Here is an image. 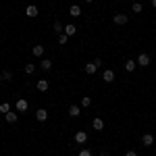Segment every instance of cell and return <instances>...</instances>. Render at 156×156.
Here are the masks:
<instances>
[{"mask_svg": "<svg viewBox=\"0 0 156 156\" xmlns=\"http://www.w3.org/2000/svg\"><path fill=\"white\" fill-rule=\"evenodd\" d=\"M34 71H36V65H34V62H27V65H25V73H27V75H31Z\"/></svg>", "mask_w": 156, "mask_h": 156, "instance_id": "22", "label": "cell"}, {"mask_svg": "<svg viewBox=\"0 0 156 156\" xmlns=\"http://www.w3.org/2000/svg\"><path fill=\"white\" fill-rule=\"evenodd\" d=\"M75 142H77V144H85V142H87V133L85 131H77L75 133Z\"/></svg>", "mask_w": 156, "mask_h": 156, "instance_id": "9", "label": "cell"}, {"mask_svg": "<svg viewBox=\"0 0 156 156\" xmlns=\"http://www.w3.org/2000/svg\"><path fill=\"white\" fill-rule=\"evenodd\" d=\"M2 79L11 81V79H12V71H4V73H2Z\"/></svg>", "mask_w": 156, "mask_h": 156, "instance_id": "25", "label": "cell"}, {"mask_svg": "<svg viewBox=\"0 0 156 156\" xmlns=\"http://www.w3.org/2000/svg\"><path fill=\"white\" fill-rule=\"evenodd\" d=\"M31 54H34V56H42V54H44V46H34V48H31Z\"/></svg>", "mask_w": 156, "mask_h": 156, "instance_id": "19", "label": "cell"}, {"mask_svg": "<svg viewBox=\"0 0 156 156\" xmlns=\"http://www.w3.org/2000/svg\"><path fill=\"white\" fill-rule=\"evenodd\" d=\"M102 79H104L106 83H112V81H115V71H112V69H106V71L102 73Z\"/></svg>", "mask_w": 156, "mask_h": 156, "instance_id": "6", "label": "cell"}, {"mask_svg": "<svg viewBox=\"0 0 156 156\" xmlns=\"http://www.w3.org/2000/svg\"><path fill=\"white\" fill-rule=\"evenodd\" d=\"M67 40H69V37L65 36V34H60V36H58V44H60V46H65V44H67Z\"/></svg>", "mask_w": 156, "mask_h": 156, "instance_id": "24", "label": "cell"}, {"mask_svg": "<svg viewBox=\"0 0 156 156\" xmlns=\"http://www.w3.org/2000/svg\"><path fill=\"white\" fill-rule=\"evenodd\" d=\"M131 11H133V12H137V15H140V12L144 11V6H142V2H133V4H131Z\"/></svg>", "mask_w": 156, "mask_h": 156, "instance_id": "20", "label": "cell"}, {"mask_svg": "<svg viewBox=\"0 0 156 156\" xmlns=\"http://www.w3.org/2000/svg\"><path fill=\"white\" fill-rule=\"evenodd\" d=\"M85 73H87V75H94V73L98 71V67H96V62H94V60H92V62H85Z\"/></svg>", "mask_w": 156, "mask_h": 156, "instance_id": "8", "label": "cell"}, {"mask_svg": "<svg viewBox=\"0 0 156 156\" xmlns=\"http://www.w3.org/2000/svg\"><path fill=\"white\" fill-rule=\"evenodd\" d=\"M36 119L40 121V123H44V121L48 119V110H46V108H37L36 110Z\"/></svg>", "mask_w": 156, "mask_h": 156, "instance_id": "4", "label": "cell"}, {"mask_svg": "<svg viewBox=\"0 0 156 156\" xmlns=\"http://www.w3.org/2000/svg\"><path fill=\"white\" fill-rule=\"evenodd\" d=\"M135 62H137L140 67H148V65H150V56H148L146 52H142V54L137 56V60H135Z\"/></svg>", "mask_w": 156, "mask_h": 156, "instance_id": "3", "label": "cell"}, {"mask_svg": "<svg viewBox=\"0 0 156 156\" xmlns=\"http://www.w3.org/2000/svg\"><path fill=\"white\" fill-rule=\"evenodd\" d=\"M25 15H27L29 19H34V17H37V15H40V11H37L36 4H29V6L25 9Z\"/></svg>", "mask_w": 156, "mask_h": 156, "instance_id": "2", "label": "cell"}, {"mask_svg": "<svg viewBox=\"0 0 156 156\" xmlns=\"http://www.w3.org/2000/svg\"><path fill=\"white\" fill-rule=\"evenodd\" d=\"M154 144V135L152 133H146L144 137H142V146H152Z\"/></svg>", "mask_w": 156, "mask_h": 156, "instance_id": "11", "label": "cell"}, {"mask_svg": "<svg viewBox=\"0 0 156 156\" xmlns=\"http://www.w3.org/2000/svg\"><path fill=\"white\" fill-rule=\"evenodd\" d=\"M150 4H152V9H156V0H150Z\"/></svg>", "mask_w": 156, "mask_h": 156, "instance_id": "28", "label": "cell"}, {"mask_svg": "<svg viewBox=\"0 0 156 156\" xmlns=\"http://www.w3.org/2000/svg\"><path fill=\"white\" fill-rule=\"evenodd\" d=\"M69 15H71V17H81V6H79V4H71Z\"/></svg>", "mask_w": 156, "mask_h": 156, "instance_id": "10", "label": "cell"}, {"mask_svg": "<svg viewBox=\"0 0 156 156\" xmlns=\"http://www.w3.org/2000/svg\"><path fill=\"white\" fill-rule=\"evenodd\" d=\"M83 2H85V4H92V2H94V0H83Z\"/></svg>", "mask_w": 156, "mask_h": 156, "instance_id": "29", "label": "cell"}, {"mask_svg": "<svg viewBox=\"0 0 156 156\" xmlns=\"http://www.w3.org/2000/svg\"><path fill=\"white\" fill-rule=\"evenodd\" d=\"M54 31H56L58 36H60V34H65V25L60 23V21H54Z\"/></svg>", "mask_w": 156, "mask_h": 156, "instance_id": "18", "label": "cell"}, {"mask_svg": "<svg viewBox=\"0 0 156 156\" xmlns=\"http://www.w3.org/2000/svg\"><path fill=\"white\" fill-rule=\"evenodd\" d=\"M125 156H137V154H135L133 150H129V152H127V154H125Z\"/></svg>", "mask_w": 156, "mask_h": 156, "instance_id": "27", "label": "cell"}, {"mask_svg": "<svg viewBox=\"0 0 156 156\" xmlns=\"http://www.w3.org/2000/svg\"><path fill=\"white\" fill-rule=\"evenodd\" d=\"M79 156H92V152H90V150H87V148H83V150H81V152H79Z\"/></svg>", "mask_w": 156, "mask_h": 156, "instance_id": "26", "label": "cell"}, {"mask_svg": "<svg viewBox=\"0 0 156 156\" xmlns=\"http://www.w3.org/2000/svg\"><path fill=\"white\" fill-rule=\"evenodd\" d=\"M135 67H137L135 60H125V71H127V73H133V71H135Z\"/></svg>", "mask_w": 156, "mask_h": 156, "instance_id": "13", "label": "cell"}, {"mask_svg": "<svg viewBox=\"0 0 156 156\" xmlns=\"http://www.w3.org/2000/svg\"><path fill=\"white\" fill-rule=\"evenodd\" d=\"M90 104H92V98H90V96H83V98H81V106H83V108H87Z\"/></svg>", "mask_w": 156, "mask_h": 156, "instance_id": "23", "label": "cell"}, {"mask_svg": "<svg viewBox=\"0 0 156 156\" xmlns=\"http://www.w3.org/2000/svg\"><path fill=\"white\" fill-rule=\"evenodd\" d=\"M0 112H2V115L11 112V104H9V102H2V104H0Z\"/></svg>", "mask_w": 156, "mask_h": 156, "instance_id": "21", "label": "cell"}, {"mask_svg": "<svg viewBox=\"0 0 156 156\" xmlns=\"http://www.w3.org/2000/svg\"><path fill=\"white\" fill-rule=\"evenodd\" d=\"M69 115H71V117H79V115H81V108L77 106V104H71V108H69Z\"/></svg>", "mask_w": 156, "mask_h": 156, "instance_id": "17", "label": "cell"}, {"mask_svg": "<svg viewBox=\"0 0 156 156\" xmlns=\"http://www.w3.org/2000/svg\"><path fill=\"white\" fill-rule=\"evenodd\" d=\"M92 129L102 131V129H104V121H102V119H94V123H92Z\"/></svg>", "mask_w": 156, "mask_h": 156, "instance_id": "15", "label": "cell"}, {"mask_svg": "<svg viewBox=\"0 0 156 156\" xmlns=\"http://www.w3.org/2000/svg\"><path fill=\"white\" fill-rule=\"evenodd\" d=\"M127 21H129L127 15H123V12H117V15H115V23L117 25H127Z\"/></svg>", "mask_w": 156, "mask_h": 156, "instance_id": "7", "label": "cell"}, {"mask_svg": "<svg viewBox=\"0 0 156 156\" xmlns=\"http://www.w3.org/2000/svg\"><path fill=\"white\" fill-rule=\"evenodd\" d=\"M40 67H42L44 71H50V69H52V60L50 58H42L40 60Z\"/></svg>", "mask_w": 156, "mask_h": 156, "instance_id": "14", "label": "cell"}, {"mask_svg": "<svg viewBox=\"0 0 156 156\" xmlns=\"http://www.w3.org/2000/svg\"><path fill=\"white\" fill-rule=\"evenodd\" d=\"M4 117H6V123H11V125H15L17 119H19V115H17V112H6Z\"/></svg>", "mask_w": 156, "mask_h": 156, "instance_id": "16", "label": "cell"}, {"mask_svg": "<svg viewBox=\"0 0 156 156\" xmlns=\"http://www.w3.org/2000/svg\"><path fill=\"white\" fill-rule=\"evenodd\" d=\"M36 87H37V92H48V87H50V83H48V79H37V83H36Z\"/></svg>", "mask_w": 156, "mask_h": 156, "instance_id": "5", "label": "cell"}, {"mask_svg": "<svg viewBox=\"0 0 156 156\" xmlns=\"http://www.w3.org/2000/svg\"><path fill=\"white\" fill-rule=\"evenodd\" d=\"M15 108H17V112H25V110L29 108V102H27L25 98H19V100L15 102Z\"/></svg>", "mask_w": 156, "mask_h": 156, "instance_id": "1", "label": "cell"}, {"mask_svg": "<svg viewBox=\"0 0 156 156\" xmlns=\"http://www.w3.org/2000/svg\"><path fill=\"white\" fill-rule=\"evenodd\" d=\"M75 34H77V27H75V25H65V36L67 37L75 36Z\"/></svg>", "mask_w": 156, "mask_h": 156, "instance_id": "12", "label": "cell"}]
</instances>
